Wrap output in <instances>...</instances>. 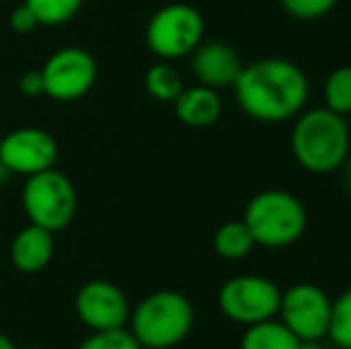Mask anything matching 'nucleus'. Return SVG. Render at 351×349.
Here are the masks:
<instances>
[{"label":"nucleus","instance_id":"1","mask_svg":"<svg viewBox=\"0 0 351 349\" xmlns=\"http://www.w3.org/2000/svg\"><path fill=\"white\" fill-rule=\"evenodd\" d=\"M232 91L246 117L263 125H278L306 110L311 84L296 62L287 58H261L241 65Z\"/></svg>","mask_w":351,"mask_h":349},{"label":"nucleus","instance_id":"2","mask_svg":"<svg viewBox=\"0 0 351 349\" xmlns=\"http://www.w3.org/2000/svg\"><path fill=\"white\" fill-rule=\"evenodd\" d=\"M289 149L296 165L311 175L337 173L351 154V130L344 115L325 106L301 110L289 132Z\"/></svg>","mask_w":351,"mask_h":349},{"label":"nucleus","instance_id":"3","mask_svg":"<svg viewBox=\"0 0 351 349\" xmlns=\"http://www.w3.org/2000/svg\"><path fill=\"white\" fill-rule=\"evenodd\" d=\"M194 304L177 289H156L130 311V333L143 349H172L194 330Z\"/></svg>","mask_w":351,"mask_h":349},{"label":"nucleus","instance_id":"4","mask_svg":"<svg viewBox=\"0 0 351 349\" xmlns=\"http://www.w3.org/2000/svg\"><path fill=\"white\" fill-rule=\"evenodd\" d=\"M256 247L287 249L304 237L308 210L304 201L287 189H263L249 199L241 218Z\"/></svg>","mask_w":351,"mask_h":349},{"label":"nucleus","instance_id":"5","mask_svg":"<svg viewBox=\"0 0 351 349\" xmlns=\"http://www.w3.org/2000/svg\"><path fill=\"white\" fill-rule=\"evenodd\" d=\"M77 206V186L70 177L56 168L27 177L22 186V208L29 223L51 232H60L72 223Z\"/></svg>","mask_w":351,"mask_h":349},{"label":"nucleus","instance_id":"6","mask_svg":"<svg viewBox=\"0 0 351 349\" xmlns=\"http://www.w3.org/2000/svg\"><path fill=\"white\" fill-rule=\"evenodd\" d=\"M206 36V19L194 5L170 3L151 14L146 24V46L158 60H182L191 56Z\"/></svg>","mask_w":351,"mask_h":349},{"label":"nucleus","instance_id":"7","mask_svg":"<svg viewBox=\"0 0 351 349\" xmlns=\"http://www.w3.org/2000/svg\"><path fill=\"white\" fill-rule=\"evenodd\" d=\"M282 289L275 280L258 273L234 275L217 289V309L225 318L239 326H254L278 318Z\"/></svg>","mask_w":351,"mask_h":349},{"label":"nucleus","instance_id":"8","mask_svg":"<svg viewBox=\"0 0 351 349\" xmlns=\"http://www.w3.org/2000/svg\"><path fill=\"white\" fill-rule=\"evenodd\" d=\"M332 313V299L313 282H294L282 289L278 321L296 340H325Z\"/></svg>","mask_w":351,"mask_h":349},{"label":"nucleus","instance_id":"9","mask_svg":"<svg viewBox=\"0 0 351 349\" xmlns=\"http://www.w3.org/2000/svg\"><path fill=\"white\" fill-rule=\"evenodd\" d=\"M43 96L70 103L84 98L98 80V62L86 48L67 46L56 51L41 67Z\"/></svg>","mask_w":351,"mask_h":349},{"label":"nucleus","instance_id":"10","mask_svg":"<svg viewBox=\"0 0 351 349\" xmlns=\"http://www.w3.org/2000/svg\"><path fill=\"white\" fill-rule=\"evenodd\" d=\"M60 146L51 132L41 127H19L0 136V165L10 175L32 177L56 168Z\"/></svg>","mask_w":351,"mask_h":349},{"label":"nucleus","instance_id":"11","mask_svg":"<svg viewBox=\"0 0 351 349\" xmlns=\"http://www.w3.org/2000/svg\"><path fill=\"white\" fill-rule=\"evenodd\" d=\"M130 299L110 280H88L74 294V313L91 333L127 328Z\"/></svg>","mask_w":351,"mask_h":349},{"label":"nucleus","instance_id":"12","mask_svg":"<svg viewBox=\"0 0 351 349\" xmlns=\"http://www.w3.org/2000/svg\"><path fill=\"white\" fill-rule=\"evenodd\" d=\"M241 65L244 62L239 53L225 41H201L191 53V72L196 82L215 91L232 88L237 75L241 72Z\"/></svg>","mask_w":351,"mask_h":349},{"label":"nucleus","instance_id":"13","mask_svg":"<svg viewBox=\"0 0 351 349\" xmlns=\"http://www.w3.org/2000/svg\"><path fill=\"white\" fill-rule=\"evenodd\" d=\"M56 254V232L29 223L12 237L10 244V261L19 273H41Z\"/></svg>","mask_w":351,"mask_h":349},{"label":"nucleus","instance_id":"14","mask_svg":"<svg viewBox=\"0 0 351 349\" xmlns=\"http://www.w3.org/2000/svg\"><path fill=\"white\" fill-rule=\"evenodd\" d=\"M175 106V115L182 125L196 127V130H204V127H213L222 117V98L220 91L204 84L184 86L180 96L172 101Z\"/></svg>","mask_w":351,"mask_h":349},{"label":"nucleus","instance_id":"15","mask_svg":"<svg viewBox=\"0 0 351 349\" xmlns=\"http://www.w3.org/2000/svg\"><path fill=\"white\" fill-rule=\"evenodd\" d=\"M256 249V242L251 237L244 220H227L213 234V252L222 261H241Z\"/></svg>","mask_w":351,"mask_h":349},{"label":"nucleus","instance_id":"16","mask_svg":"<svg viewBox=\"0 0 351 349\" xmlns=\"http://www.w3.org/2000/svg\"><path fill=\"white\" fill-rule=\"evenodd\" d=\"M239 349H299V340L278 318H270L246 326V330L241 333Z\"/></svg>","mask_w":351,"mask_h":349},{"label":"nucleus","instance_id":"17","mask_svg":"<svg viewBox=\"0 0 351 349\" xmlns=\"http://www.w3.org/2000/svg\"><path fill=\"white\" fill-rule=\"evenodd\" d=\"M143 86H146V93L151 98L160 103H172L182 93L184 82H182V75L172 62L160 60L148 67L146 77H143Z\"/></svg>","mask_w":351,"mask_h":349},{"label":"nucleus","instance_id":"18","mask_svg":"<svg viewBox=\"0 0 351 349\" xmlns=\"http://www.w3.org/2000/svg\"><path fill=\"white\" fill-rule=\"evenodd\" d=\"M325 108L347 117L351 112V65H339L328 75L323 84Z\"/></svg>","mask_w":351,"mask_h":349},{"label":"nucleus","instance_id":"19","mask_svg":"<svg viewBox=\"0 0 351 349\" xmlns=\"http://www.w3.org/2000/svg\"><path fill=\"white\" fill-rule=\"evenodd\" d=\"M24 5L36 14L38 27H60L77 17L84 0H24Z\"/></svg>","mask_w":351,"mask_h":349},{"label":"nucleus","instance_id":"20","mask_svg":"<svg viewBox=\"0 0 351 349\" xmlns=\"http://www.w3.org/2000/svg\"><path fill=\"white\" fill-rule=\"evenodd\" d=\"M328 337L339 349H351V287L332 299Z\"/></svg>","mask_w":351,"mask_h":349},{"label":"nucleus","instance_id":"21","mask_svg":"<svg viewBox=\"0 0 351 349\" xmlns=\"http://www.w3.org/2000/svg\"><path fill=\"white\" fill-rule=\"evenodd\" d=\"M77 349H143L130 328H115V330L91 333Z\"/></svg>","mask_w":351,"mask_h":349},{"label":"nucleus","instance_id":"22","mask_svg":"<svg viewBox=\"0 0 351 349\" xmlns=\"http://www.w3.org/2000/svg\"><path fill=\"white\" fill-rule=\"evenodd\" d=\"M282 10L299 22H315L332 12L339 0H280Z\"/></svg>","mask_w":351,"mask_h":349},{"label":"nucleus","instance_id":"23","mask_svg":"<svg viewBox=\"0 0 351 349\" xmlns=\"http://www.w3.org/2000/svg\"><path fill=\"white\" fill-rule=\"evenodd\" d=\"M10 27L17 34H32L34 29L38 27V19H36V14L22 3L10 12Z\"/></svg>","mask_w":351,"mask_h":349},{"label":"nucleus","instance_id":"24","mask_svg":"<svg viewBox=\"0 0 351 349\" xmlns=\"http://www.w3.org/2000/svg\"><path fill=\"white\" fill-rule=\"evenodd\" d=\"M17 88L19 93L29 98H36L43 93V77H41V70H27L22 77L17 80Z\"/></svg>","mask_w":351,"mask_h":349},{"label":"nucleus","instance_id":"25","mask_svg":"<svg viewBox=\"0 0 351 349\" xmlns=\"http://www.w3.org/2000/svg\"><path fill=\"white\" fill-rule=\"evenodd\" d=\"M299 349H325L323 340H299Z\"/></svg>","mask_w":351,"mask_h":349},{"label":"nucleus","instance_id":"26","mask_svg":"<svg viewBox=\"0 0 351 349\" xmlns=\"http://www.w3.org/2000/svg\"><path fill=\"white\" fill-rule=\"evenodd\" d=\"M342 168H344V184H347V189H349V194H351V156L347 158V163H344Z\"/></svg>","mask_w":351,"mask_h":349},{"label":"nucleus","instance_id":"27","mask_svg":"<svg viewBox=\"0 0 351 349\" xmlns=\"http://www.w3.org/2000/svg\"><path fill=\"white\" fill-rule=\"evenodd\" d=\"M0 349H17V345H14L5 333H0Z\"/></svg>","mask_w":351,"mask_h":349},{"label":"nucleus","instance_id":"28","mask_svg":"<svg viewBox=\"0 0 351 349\" xmlns=\"http://www.w3.org/2000/svg\"><path fill=\"white\" fill-rule=\"evenodd\" d=\"M24 349H48V347H38V345H32V347H24Z\"/></svg>","mask_w":351,"mask_h":349}]
</instances>
